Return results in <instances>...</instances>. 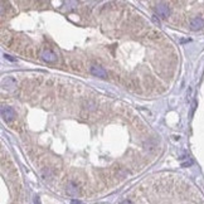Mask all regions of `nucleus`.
<instances>
[{
    "label": "nucleus",
    "instance_id": "2",
    "mask_svg": "<svg viewBox=\"0 0 204 204\" xmlns=\"http://www.w3.org/2000/svg\"><path fill=\"white\" fill-rule=\"evenodd\" d=\"M204 26V19L200 17H195L192 19L190 22V29L192 30H199Z\"/></svg>",
    "mask_w": 204,
    "mask_h": 204
},
{
    "label": "nucleus",
    "instance_id": "3",
    "mask_svg": "<svg viewBox=\"0 0 204 204\" xmlns=\"http://www.w3.org/2000/svg\"><path fill=\"white\" fill-rule=\"evenodd\" d=\"M156 13H158V15H159L160 18L165 19V18L169 17L170 11H169V8L166 6L165 4H158V6H156Z\"/></svg>",
    "mask_w": 204,
    "mask_h": 204
},
{
    "label": "nucleus",
    "instance_id": "1",
    "mask_svg": "<svg viewBox=\"0 0 204 204\" xmlns=\"http://www.w3.org/2000/svg\"><path fill=\"white\" fill-rule=\"evenodd\" d=\"M1 116L5 121H10L15 117V111L13 110V107L10 106H1Z\"/></svg>",
    "mask_w": 204,
    "mask_h": 204
},
{
    "label": "nucleus",
    "instance_id": "9",
    "mask_svg": "<svg viewBox=\"0 0 204 204\" xmlns=\"http://www.w3.org/2000/svg\"><path fill=\"white\" fill-rule=\"evenodd\" d=\"M121 204H134V203H132L131 200H124V202L121 203Z\"/></svg>",
    "mask_w": 204,
    "mask_h": 204
},
{
    "label": "nucleus",
    "instance_id": "10",
    "mask_svg": "<svg viewBox=\"0 0 204 204\" xmlns=\"http://www.w3.org/2000/svg\"><path fill=\"white\" fill-rule=\"evenodd\" d=\"M34 204H40V199L38 198V196L35 198V200H34Z\"/></svg>",
    "mask_w": 204,
    "mask_h": 204
},
{
    "label": "nucleus",
    "instance_id": "5",
    "mask_svg": "<svg viewBox=\"0 0 204 204\" xmlns=\"http://www.w3.org/2000/svg\"><path fill=\"white\" fill-rule=\"evenodd\" d=\"M40 57L43 60H45V62H56L57 60V56L52 51H43Z\"/></svg>",
    "mask_w": 204,
    "mask_h": 204
},
{
    "label": "nucleus",
    "instance_id": "4",
    "mask_svg": "<svg viewBox=\"0 0 204 204\" xmlns=\"http://www.w3.org/2000/svg\"><path fill=\"white\" fill-rule=\"evenodd\" d=\"M91 73H92L93 76H96V77H100V78L107 77V72L100 66H93L92 68H91Z\"/></svg>",
    "mask_w": 204,
    "mask_h": 204
},
{
    "label": "nucleus",
    "instance_id": "6",
    "mask_svg": "<svg viewBox=\"0 0 204 204\" xmlns=\"http://www.w3.org/2000/svg\"><path fill=\"white\" fill-rule=\"evenodd\" d=\"M78 193H79V190H78V187L74 183H68V185H67V194L68 195H71V196H76V195H78Z\"/></svg>",
    "mask_w": 204,
    "mask_h": 204
},
{
    "label": "nucleus",
    "instance_id": "7",
    "mask_svg": "<svg viewBox=\"0 0 204 204\" xmlns=\"http://www.w3.org/2000/svg\"><path fill=\"white\" fill-rule=\"evenodd\" d=\"M71 204H83V203L81 202V200H77V199H73V200H72V202H71Z\"/></svg>",
    "mask_w": 204,
    "mask_h": 204
},
{
    "label": "nucleus",
    "instance_id": "8",
    "mask_svg": "<svg viewBox=\"0 0 204 204\" xmlns=\"http://www.w3.org/2000/svg\"><path fill=\"white\" fill-rule=\"evenodd\" d=\"M4 57H5L6 59H9V60H11V62H14V60H15L14 58H11V57H10V56H8V54H5V56H4Z\"/></svg>",
    "mask_w": 204,
    "mask_h": 204
}]
</instances>
